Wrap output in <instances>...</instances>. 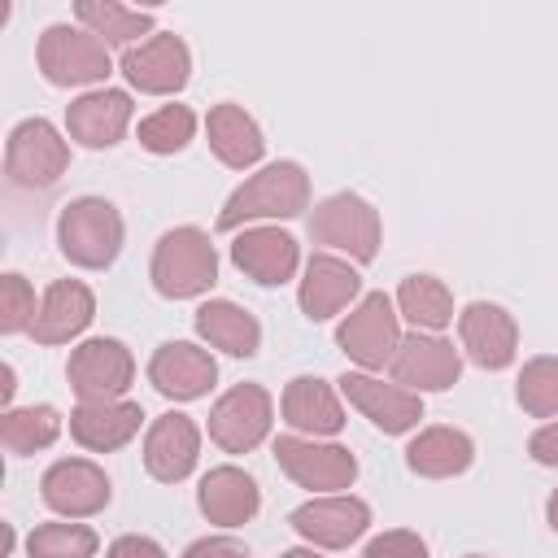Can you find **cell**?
<instances>
[{"label": "cell", "mask_w": 558, "mask_h": 558, "mask_svg": "<svg viewBox=\"0 0 558 558\" xmlns=\"http://www.w3.org/2000/svg\"><path fill=\"white\" fill-rule=\"evenodd\" d=\"M310 209V174L296 161H270L248 174L218 209V231L262 227L270 218H296Z\"/></svg>", "instance_id": "obj_1"}, {"label": "cell", "mask_w": 558, "mask_h": 558, "mask_svg": "<svg viewBox=\"0 0 558 558\" xmlns=\"http://www.w3.org/2000/svg\"><path fill=\"white\" fill-rule=\"evenodd\" d=\"M122 214L105 196H74L57 214V248L78 270H109L122 253Z\"/></svg>", "instance_id": "obj_2"}, {"label": "cell", "mask_w": 558, "mask_h": 558, "mask_svg": "<svg viewBox=\"0 0 558 558\" xmlns=\"http://www.w3.org/2000/svg\"><path fill=\"white\" fill-rule=\"evenodd\" d=\"M148 279L166 301L205 296L218 283V248L201 227H174L157 240Z\"/></svg>", "instance_id": "obj_3"}, {"label": "cell", "mask_w": 558, "mask_h": 558, "mask_svg": "<svg viewBox=\"0 0 558 558\" xmlns=\"http://www.w3.org/2000/svg\"><path fill=\"white\" fill-rule=\"evenodd\" d=\"M35 61L52 87H92L96 92V83H105L113 70L109 44L100 35H92L87 26H70V22H52L39 35Z\"/></svg>", "instance_id": "obj_4"}, {"label": "cell", "mask_w": 558, "mask_h": 558, "mask_svg": "<svg viewBox=\"0 0 558 558\" xmlns=\"http://www.w3.org/2000/svg\"><path fill=\"white\" fill-rule=\"evenodd\" d=\"M310 235L314 244H323L327 253H344L353 262H375L379 257V244H384V222H379V209L357 196V192H336L327 201L314 205L310 214Z\"/></svg>", "instance_id": "obj_5"}, {"label": "cell", "mask_w": 558, "mask_h": 558, "mask_svg": "<svg viewBox=\"0 0 558 558\" xmlns=\"http://www.w3.org/2000/svg\"><path fill=\"white\" fill-rule=\"evenodd\" d=\"M336 344L340 353L357 366V371H384L401 344V314L392 305V296L384 292H366L336 327Z\"/></svg>", "instance_id": "obj_6"}, {"label": "cell", "mask_w": 558, "mask_h": 558, "mask_svg": "<svg viewBox=\"0 0 558 558\" xmlns=\"http://www.w3.org/2000/svg\"><path fill=\"white\" fill-rule=\"evenodd\" d=\"M275 462H279V471H283L292 484H301V488H310V493H318V497L344 493V488L357 480V458H353L344 445H336V440H314V436H296V432L275 440Z\"/></svg>", "instance_id": "obj_7"}, {"label": "cell", "mask_w": 558, "mask_h": 558, "mask_svg": "<svg viewBox=\"0 0 558 558\" xmlns=\"http://www.w3.org/2000/svg\"><path fill=\"white\" fill-rule=\"evenodd\" d=\"M65 379L78 401H122L135 379V353L113 336H92L70 349Z\"/></svg>", "instance_id": "obj_8"}, {"label": "cell", "mask_w": 558, "mask_h": 558, "mask_svg": "<svg viewBox=\"0 0 558 558\" xmlns=\"http://www.w3.org/2000/svg\"><path fill=\"white\" fill-rule=\"evenodd\" d=\"M65 170H70V144L48 118H26L9 131L4 174L17 187H52Z\"/></svg>", "instance_id": "obj_9"}, {"label": "cell", "mask_w": 558, "mask_h": 558, "mask_svg": "<svg viewBox=\"0 0 558 558\" xmlns=\"http://www.w3.org/2000/svg\"><path fill=\"white\" fill-rule=\"evenodd\" d=\"M275 423V401L262 384H235L227 388L209 410V440L222 453H253Z\"/></svg>", "instance_id": "obj_10"}, {"label": "cell", "mask_w": 558, "mask_h": 558, "mask_svg": "<svg viewBox=\"0 0 558 558\" xmlns=\"http://www.w3.org/2000/svg\"><path fill=\"white\" fill-rule=\"evenodd\" d=\"M292 532L301 541H310L314 549H344L353 541L366 536L371 527V506L353 493H327V497H310L288 514Z\"/></svg>", "instance_id": "obj_11"}, {"label": "cell", "mask_w": 558, "mask_h": 558, "mask_svg": "<svg viewBox=\"0 0 558 558\" xmlns=\"http://www.w3.org/2000/svg\"><path fill=\"white\" fill-rule=\"evenodd\" d=\"M388 375L392 384L410 388V392H445L458 384L462 375V353L445 340V336H432V331H410L401 336L392 362H388Z\"/></svg>", "instance_id": "obj_12"}, {"label": "cell", "mask_w": 558, "mask_h": 558, "mask_svg": "<svg viewBox=\"0 0 558 558\" xmlns=\"http://www.w3.org/2000/svg\"><path fill=\"white\" fill-rule=\"evenodd\" d=\"M122 74L144 96H174L192 78V52H187L183 35L157 31L144 44H135V48L122 52Z\"/></svg>", "instance_id": "obj_13"}, {"label": "cell", "mask_w": 558, "mask_h": 558, "mask_svg": "<svg viewBox=\"0 0 558 558\" xmlns=\"http://www.w3.org/2000/svg\"><path fill=\"white\" fill-rule=\"evenodd\" d=\"M39 497L61 519H92V514H100L109 506L113 488H109V475L92 458H61V462H52L44 471Z\"/></svg>", "instance_id": "obj_14"}, {"label": "cell", "mask_w": 558, "mask_h": 558, "mask_svg": "<svg viewBox=\"0 0 558 558\" xmlns=\"http://www.w3.org/2000/svg\"><path fill=\"white\" fill-rule=\"evenodd\" d=\"M340 392L349 397V405L353 410H362V418H371L384 436H405V432H414L418 427V418H423V397L418 392H410V388H401V384H384V379H375V375H366V371H344L340 375Z\"/></svg>", "instance_id": "obj_15"}, {"label": "cell", "mask_w": 558, "mask_h": 558, "mask_svg": "<svg viewBox=\"0 0 558 558\" xmlns=\"http://www.w3.org/2000/svg\"><path fill=\"white\" fill-rule=\"evenodd\" d=\"M296 301H301V314H305L310 323H327V318H336L340 310H353V305L362 301V275L349 266V257L314 253V257L305 262Z\"/></svg>", "instance_id": "obj_16"}, {"label": "cell", "mask_w": 558, "mask_h": 558, "mask_svg": "<svg viewBox=\"0 0 558 558\" xmlns=\"http://www.w3.org/2000/svg\"><path fill=\"white\" fill-rule=\"evenodd\" d=\"M458 340L462 353L484 371H506L519 353V323L497 301H471L458 314Z\"/></svg>", "instance_id": "obj_17"}, {"label": "cell", "mask_w": 558, "mask_h": 558, "mask_svg": "<svg viewBox=\"0 0 558 558\" xmlns=\"http://www.w3.org/2000/svg\"><path fill=\"white\" fill-rule=\"evenodd\" d=\"M231 262H235V270L248 275L253 283L279 288V283H288V279L296 275V266H301V244H296L288 231L262 222V227L235 231V240H231Z\"/></svg>", "instance_id": "obj_18"}, {"label": "cell", "mask_w": 558, "mask_h": 558, "mask_svg": "<svg viewBox=\"0 0 558 558\" xmlns=\"http://www.w3.org/2000/svg\"><path fill=\"white\" fill-rule=\"evenodd\" d=\"M214 379H218L214 353L192 340H166L148 357V384L170 401H196L214 388Z\"/></svg>", "instance_id": "obj_19"}, {"label": "cell", "mask_w": 558, "mask_h": 558, "mask_svg": "<svg viewBox=\"0 0 558 558\" xmlns=\"http://www.w3.org/2000/svg\"><path fill=\"white\" fill-rule=\"evenodd\" d=\"M196 458H201V427L192 414H161L148 423L144 432V466L153 480L161 484H179L196 471Z\"/></svg>", "instance_id": "obj_20"}, {"label": "cell", "mask_w": 558, "mask_h": 558, "mask_svg": "<svg viewBox=\"0 0 558 558\" xmlns=\"http://www.w3.org/2000/svg\"><path fill=\"white\" fill-rule=\"evenodd\" d=\"M131 92L122 87H96V92H83L65 105V131L70 140H78L83 148H113L126 126H131Z\"/></svg>", "instance_id": "obj_21"}, {"label": "cell", "mask_w": 558, "mask_h": 558, "mask_svg": "<svg viewBox=\"0 0 558 558\" xmlns=\"http://www.w3.org/2000/svg\"><path fill=\"white\" fill-rule=\"evenodd\" d=\"M96 318V296L83 279H52L39 296V314L31 323V340L35 344H70L87 331V323Z\"/></svg>", "instance_id": "obj_22"}, {"label": "cell", "mask_w": 558, "mask_h": 558, "mask_svg": "<svg viewBox=\"0 0 558 558\" xmlns=\"http://www.w3.org/2000/svg\"><path fill=\"white\" fill-rule=\"evenodd\" d=\"M279 414L296 436H336L344 427V405L336 397V388L318 375H296L283 397H279Z\"/></svg>", "instance_id": "obj_23"}, {"label": "cell", "mask_w": 558, "mask_h": 558, "mask_svg": "<svg viewBox=\"0 0 558 558\" xmlns=\"http://www.w3.org/2000/svg\"><path fill=\"white\" fill-rule=\"evenodd\" d=\"M196 506L218 527H244L262 510V493H257V480L248 471L227 462V466H214V471L201 475Z\"/></svg>", "instance_id": "obj_24"}, {"label": "cell", "mask_w": 558, "mask_h": 558, "mask_svg": "<svg viewBox=\"0 0 558 558\" xmlns=\"http://www.w3.org/2000/svg\"><path fill=\"white\" fill-rule=\"evenodd\" d=\"M140 423L144 410L135 401H78V410L70 414V436L87 453H113L126 440H135Z\"/></svg>", "instance_id": "obj_25"}, {"label": "cell", "mask_w": 558, "mask_h": 558, "mask_svg": "<svg viewBox=\"0 0 558 558\" xmlns=\"http://www.w3.org/2000/svg\"><path fill=\"white\" fill-rule=\"evenodd\" d=\"M205 135H209L214 157H218L227 170H248V166H257L262 153H266V135H262V126L253 122V113H244V109L231 105V100H222V105L209 109Z\"/></svg>", "instance_id": "obj_26"}, {"label": "cell", "mask_w": 558, "mask_h": 558, "mask_svg": "<svg viewBox=\"0 0 558 558\" xmlns=\"http://www.w3.org/2000/svg\"><path fill=\"white\" fill-rule=\"evenodd\" d=\"M471 462H475V440L466 432H458V427H445V423L423 427L405 445V466L414 475H423V480H453Z\"/></svg>", "instance_id": "obj_27"}, {"label": "cell", "mask_w": 558, "mask_h": 558, "mask_svg": "<svg viewBox=\"0 0 558 558\" xmlns=\"http://www.w3.org/2000/svg\"><path fill=\"white\" fill-rule=\"evenodd\" d=\"M196 336L209 349H222L231 357H253L262 349V323L244 305L222 301V296H214L196 310Z\"/></svg>", "instance_id": "obj_28"}, {"label": "cell", "mask_w": 558, "mask_h": 558, "mask_svg": "<svg viewBox=\"0 0 558 558\" xmlns=\"http://www.w3.org/2000/svg\"><path fill=\"white\" fill-rule=\"evenodd\" d=\"M397 314L414 327V331H432L440 336L453 323V292L445 288V279L436 275H405L397 296H392Z\"/></svg>", "instance_id": "obj_29"}, {"label": "cell", "mask_w": 558, "mask_h": 558, "mask_svg": "<svg viewBox=\"0 0 558 558\" xmlns=\"http://www.w3.org/2000/svg\"><path fill=\"white\" fill-rule=\"evenodd\" d=\"M74 17H78V26H87L92 35H100L105 44H118V48H135V39L153 35V26H157V17L148 9H131L118 0H78Z\"/></svg>", "instance_id": "obj_30"}, {"label": "cell", "mask_w": 558, "mask_h": 558, "mask_svg": "<svg viewBox=\"0 0 558 558\" xmlns=\"http://www.w3.org/2000/svg\"><path fill=\"white\" fill-rule=\"evenodd\" d=\"M61 427H65V418L57 405H48V401L17 405V410H4V418H0V445H4V453L26 458V453L48 449L61 436Z\"/></svg>", "instance_id": "obj_31"}, {"label": "cell", "mask_w": 558, "mask_h": 558, "mask_svg": "<svg viewBox=\"0 0 558 558\" xmlns=\"http://www.w3.org/2000/svg\"><path fill=\"white\" fill-rule=\"evenodd\" d=\"M192 135H196V113L187 105H161L148 118H140V148H148L157 157L183 153L192 144Z\"/></svg>", "instance_id": "obj_32"}, {"label": "cell", "mask_w": 558, "mask_h": 558, "mask_svg": "<svg viewBox=\"0 0 558 558\" xmlns=\"http://www.w3.org/2000/svg\"><path fill=\"white\" fill-rule=\"evenodd\" d=\"M100 536L87 523H39L26 536V558H96Z\"/></svg>", "instance_id": "obj_33"}, {"label": "cell", "mask_w": 558, "mask_h": 558, "mask_svg": "<svg viewBox=\"0 0 558 558\" xmlns=\"http://www.w3.org/2000/svg\"><path fill=\"white\" fill-rule=\"evenodd\" d=\"M514 397H519L523 414L554 418L558 414V357H549V353L527 357L519 379H514Z\"/></svg>", "instance_id": "obj_34"}, {"label": "cell", "mask_w": 558, "mask_h": 558, "mask_svg": "<svg viewBox=\"0 0 558 558\" xmlns=\"http://www.w3.org/2000/svg\"><path fill=\"white\" fill-rule=\"evenodd\" d=\"M35 314H39V301H35V288L17 275V270H9V275H0V331L4 336H17V331H31V323H35Z\"/></svg>", "instance_id": "obj_35"}, {"label": "cell", "mask_w": 558, "mask_h": 558, "mask_svg": "<svg viewBox=\"0 0 558 558\" xmlns=\"http://www.w3.org/2000/svg\"><path fill=\"white\" fill-rule=\"evenodd\" d=\"M362 558H427V541L410 527H392V532H379L366 541Z\"/></svg>", "instance_id": "obj_36"}, {"label": "cell", "mask_w": 558, "mask_h": 558, "mask_svg": "<svg viewBox=\"0 0 558 558\" xmlns=\"http://www.w3.org/2000/svg\"><path fill=\"white\" fill-rule=\"evenodd\" d=\"M183 558H253V554L235 536H201V541H192L183 549Z\"/></svg>", "instance_id": "obj_37"}, {"label": "cell", "mask_w": 558, "mask_h": 558, "mask_svg": "<svg viewBox=\"0 0 558 558\" xmlns=\"http://www.w3.org/2000/svg\"><path fill=\"white\" fill-rule=\"evenodd\" d=\"M105 558H166V549H161L153 536L126 532V536H118V541L109 545V554H105Z\"/></svg>", "instance_id": "obj_38"}, {"label": "cell", "mask_w": 558, "mask_h": 558, "mask_svg": "<svg viewBox=\"0 0 558 558\" xmlns=\"http://www.w3.org/2000/svg\"><path fill=\"white\" fill-rule=\"evenodd\" d=\"M527 453H532L541 466H558V418H549L545 427H536V432H532Z\"/></svg>", "instance_id": "obj_39"}, {"label": "cell", "mask_w": 558, "mask_h": 558, "mask_svg": "<svg viewBox=\"0 0 558 558\" xmlns=\"http://www.w3.org/2000/svg\"><path fill=\"white\" fill-rule=\"evenodd\" d=\"M0 375H4V384H0V397H4V405H9V401H13V388H17V384H13V366L4 362V371H0Z\"/></svg>", "instance_id": "obj_40"}, {"label": "cell", "mask_w": 558, "mask_h": 558, "mask_svg": "<svg viewBox=\"0 0 558 558\" xmlns=\"http://www.w3.org/2000/svg\"><path fill=\"white\" fill-rule=\"evenodd\" d=\"M545 519H549V527L558 532V488L549 493V501H545Z\"/></svg>", "instance_id": "obj_41"}, {"label": "cell", "mask_w": 558, "mask_h": 558, "mask_svg": "<svg viewBox=\"0 0 558 558\" xmlns=\"http://www.w3.org/2000/svg\"><path fill=\"white\" fill-rule=\"evenodd\" d=\"M279 558H323V554H318V549H314V545H310V549H283V554H279Z\"/></svg>", "instance_id": "obj_42"}, {"label": "cell", "mask_w": 558, "mask_h": 558, "mask_svg": "<svg viewBox=\"0 0 558 558\" xmlns=\"http://www.w3.org/2000/svg\"><path fill=\"white\" fill-rule=\"evenodd\" d=\"M466 558H488V554H466Z\"/></svg>", "instance_id": "obj_43"}]
</instances>
